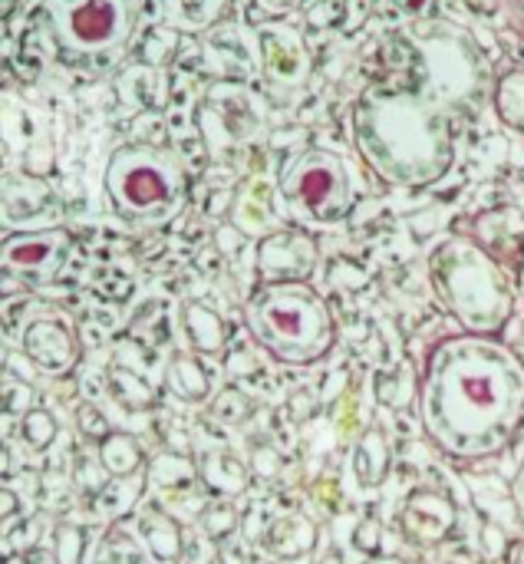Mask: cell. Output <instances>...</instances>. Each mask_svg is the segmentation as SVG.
Masks as SVG:
<instances>
[{
    "label": "cell",
    "instance_id": "13",
    "mask_svg": "<svg viewBox=\"0 0 524 564\" xmlns=\"http://www.w3.org/2000/svg\"><path fill=\"white\" fill-rule=\"evenodd\" d=\"M317 522L304 512H284L264 529V552L274 555L277 562H297L307 558L317 549Z\"/></svg>",
    "mask_w": 524,
    "mask_h": 564
},
{
    "label": "cell",
    "instance_id": "4",
    "mask_svg": "<svg viewBox=\"0 0 524 564\" xmlns=\"http://www.w3.org/2000/svg\"><path fill=\"white\" fill-rule=\"evenodd\" d=\"M244 327L268 357L287 367H310L337 344L327 301L304 281L258 288L244 304Z\"/></svg>",
    "mask_w": 524,
    "mask_h": 564
},
{
    "label": "cell",
    "instance_id": "14",
    "mask_svg": "<svg viewBox=\"0 0 524 564\" xmlns=\"http://www.w3.org/2000/svg\"><path fill=\"white\" fill-rule=\"evenodd\" d=\"M198 479L205 482L208 492H215L218 499H238L248 492L251 486V469L228 449L218 453H205L198 463Z\"/></svg>",
    "mask_w": 524,
    "mask_h": 564
},
{
    "label": "cell",
    "instance_id": "10",
    "mask_svg": "<svg viewBox=\"0 0 524 564\" xmlns=\"http://www.w3.org/2000/svg\"><path fill=\"white\" fill-rule=\"evenodd\" d=\"M317 264V245L304 231H277L258 248V271L264 284L304 281Z\"/></svg>",
    "mask_w": 524,
    "mask_h": 564
},
{
    "label": "cell",
    "instance_id": "12",
    "mask_svg": "<svg viewBox=\"0 0 524 564\" xmlns=\"http://www.w3.org/2000/svg\"><path fill=\"white\" fill-rule=\"evenodd\" d=\"M23 357L43 373H66L79 360V344L63 321H33L23 330Z\"/></svg>",
    "mask_w": 524,
    "mask_h": 564
},
{
    "label": "cell",
    "instance_id": "34",
    "mask_svg": "<svg viewBox=\"0 0 524 564\" xmlns=\"http://www.w3.org/2000/svg\"><path fill=\"white\" fill-rule=\"evenodd\" d=\"M76 423H79V430L89 436V440H106L109 436V423H106V416L96 410V406H83L79 410V416H76Z\"/></svg>",
    "mask_w": 524,
    "mask_h": 564
},
{
    "label": "cell",
    "instance_id": "20",
    "mask_svg": "<svg viewBox=\"0 0 524 564\" xmlns=\"http://www.w3.org/2000/svg\"><path fill=\"white\" fill-rule=\"evenodd\" d=\"M145 463V453L139 446V440L132 433H109L102 443H99V466L112 476V479H129L142 469Z\"/></svg>",
    "mask_w": 524,
    "mask_h": 564
},
{
    "label": "cell",
    "instance_id": "2",
    "mask_svg": "<svg viewBox=\"0 0 524 564\" xmlns=\"http://www.w3.org/2000/svg\"><path fill=\"white\" fill-rule=\"evenodd\" d=\"M357 145L390 185H429L452 165V129L419 89L370 93L357 106Z\"/></svg>",
    "mask_w": 524,
    "mask_h": 564
},
{
    "label": "cell",
    "instance_id": "32",
    "mask_svg": "<svg viewBox=\"0 0 524 564\" xmlns=\"http://www.w3.org/2000/svg\"><path fill=\"white\" fill-rule=\"evenodd\" d=\"M281 469H284V459H281V453L274 446H258L254 449V473L261 479H277Z\"/></svg>",
    "mask_w": 524,
    "mask_h": 564
},
{
    "label": "cell",
    "instance_id": "8",
    "mask_svg": "<svg viewBox=\"0 0 524 564\" xmlns=\"http://www.w3.org/2000/svg\"><path fill=\"white\" fill-rule=\"evenodd\" d=\"M3 274L20 281H50L69 258V235L63 228L7 235L3 238Z\"/></svg>",
    "mask_w": 524,
    "mask_h": 564
},
{
    "label": "cell",
    "instance_id": "1",
    "mask_svg": "<svg viewBox=\"0 0 524 564\" xmlns=\"http://www.w3.org/2000/svg\"><path fill=\"white\" fill-rule=\"evenodd\" d=\"M416 410L452 463L495 459L524 430V357L502 337H446L426 357Z\"/></svg>",
    "mask_w": 524,
    "mask_h": 564
},
{
    "label": "cell",
    "instance_id": "33",
    "mask_svg": "<svg viewBox=\"0 0 524 564\" xmlns=\"http://www.w3.org/2000/svg\"><path fill=\"white\" fill-rule=\"evenodd\" d=\"M317 413V397L310 393V390H294L291 397H287V416L294 420V423H304V420H310Z\"/></svg>",
    "mask_w": 524,
    "mask_h": 564
},
{
    "label": "cell",
    "instance_id": "17",
    "mask_svg": "<svg viewBox=\"0 0 524 564\" xmlns=\"http://www.w3.org/2000/svg\"><path fill=\"white\" fill-rule=\"evenodd\" d=\"M142 539H145V549L155 562H178L182 552H185V535H182V525L162 512V509H152L142 516Z\"/></svg>",
    "mask_w": 524,
    "mask_h": 564
},
{
    "label": "cell",
    "instance_id": "28",
    "mask_svg": "<svg viewBox=\"0 0 524 564\" xmlns=\"http://www.w3.org/2000/svg\"><path fill=\"white\" fill-rule=\"evenodd\" d=\"M195 476H198V469L188 466V463L178 459V456H159V459L152 463V479H155V486H162V489H188V486L195 482Z\"/></svg>",
    "mask_w": 524,
    "mask_h": 564
},
{
    "label": "cell",
    "instance_id": "29",
    "mask_svg": "<svg viewBox=\"0 0 524 564\" xmlns=\"http://www.w3.org/2000/svg\"><path fill=\"white\" fill-rule=\"evenodd\" d=\"M36 390L30 383H23L13 373H3V413L7 416H26L33 410Z\"/></svg>",
    "mask_w": 524,
    "mask_h": 564
},
{
    "label": "cell",
    "instance_id": "19",
    "mask_svg": "<svg viewBox=\"0 0 524 564\" xmlns=\"http://www.w3.org/2000/svg\"><path fill=\"white\" fill-rule=\"evenodd\" d=\"M109 380V393L116 397V403L129 413H145L159 406V387H152L145 377H139L129 367H109L106 373Z\"/></svg>",
    "mask_w": 524,
    "mask_h": 564
},
{
    "label": "cell",
    "instance_id": "18",
    "mask_svg": "<svg viewBox=\"0 0 524 564\" xmlns=\"http://www.w3.org/2000/svg\"><path fill=\"white\" fill-rule=\"evenodd\" d=\"M419 383H423V377L416 373V367L410 360H403L393 370H383L376 377L373 393H376V403L380 406H386V410H406V406H416Z\"/></svg>",
    "mask_w": 524,
    "mask_h": 564
},
{
    "label": "cell",
    "instance_id": "36",
    "mask_svg": "<svg viewBox=\"0 0 524 564\" xmlns=\"http://www.w3.org/2000/svg\"><path fill=\"white\" fill-rule=\"evenodd\" d=\"M17 558H20V564H59L56 552H50V549H30Z\"/></svg>",
    "mask_w": 524,
    "mask_h": 564
},
{
    "label": "cell",
    "instance_id": "31",
    "mask_svg": "<svg viewBox=\"0 0 524 564\" xmlns=\"http://www.w3.org/2000/svg\"><path fill=\"white\" fill-rule=\"evenodd\" d=\"M353 542H357V549L363 552V555H370V558H376L380 552H383V525H380V519H363L360 525H357V532H353Z\"/></svg>",
    "mask_w": 524,
    "mask_h": 564
},
{
    "label": "cell",
    "instance_id": "30",
    "mask_svg": "<svg viewBox=\"0 0 524 564\" xmlns=\"http://www.w3.org/2000/svg\"><path fill=\"white\" fill-rule=\"evenodd\" d=\"M83 549H86V532L76 525H59L56 539H53V552L59 564H79L83 562Z\"/></svg>",
    "mask_w": 524,
    "mask_h": 564
},
{
    "label": "cell",
    "instance_id": "25",
    "mask_svg": "<svg viewBox=\"0 0 524 564\" xmlns=\"http://www.w3.org/2000/svg\"><path fill=\"white\" fill-rule=\"evenodd\" d=\"M258 413V400L238 387H225L215 400H211V416L225 426H241Z\"/></svg>",
    "mask_w": 524,
    "mask_h": 564
},
{
    "label": "cell",
    "instance_id": "11",
    "mask_svg": "<svg viewBox=\"0 0 524 564\" xmlns=\"http://www.w3.org/2000/svg\"><path fill=\"white\" fill-rule=\"evenodd\" d=\"M469 235L489 251L495 254L512 274H518L524 261V212L515 205H499V208H485L472 218Z\"/></svg>",
    "mask_w": 524,
    "mask_h": 564
},
{
    "label": "cell",
    "instance_id": "15",
    "mask_svg": "<svg viewBox=\"0 0 524 564\" xmlns=\"http://www.w3.org/2000/svg\"><path fill=\"white\" fill-rule=\"evenodd\" d=\"M182 324H185V334H188L192 347H195L198 354H205V357H218V354H225L228 344H231V330H228V324L221 321V314L211 311V307L201 304V301H188V304L182 307Z\"/></svg>",
    "mask_w": 524,
    "mask_h": 564
},
{
    "label": "cell",
    "instance_id": "40",
    "mask_svg": "<svg viewBox=\"0 0 524 564\" xmlns=\"http://www.w3.org/2000/svg\"><path fill=\"white\" fill-rule=\"evenodd\" d=\"M324 564H343V555H340V552H330V555L324 558Z\"/></svg>",
    "mask_w": 524,
    "mask_h": 564
},
{
    "label": "cell",
    "instance_id": "16",
    "mask_svg": "<svg viewBox=\"0 0 524 564\" xmlns=\"http://www.w3.org/2000/svg\"><path fill=\"white\" fill-rule=\"evenodd\" d=\"M393 466V449H390V436L380 426H370L360 433L357 446H353V473L357 482L363 489H380L390 476Z\"/></svg>",
    "mask_w": 524,
    "mask_h": 564
},
{
    "label": "cell",
    "instance_id": "24",
    "mask_svg": "<svg viewBox=\"0 0 524 564\" xmlns=\"http://www.w3.org/2000/svg\"><path fill=\"white\" fill-rule=\"evenodd\" d=\"M225 0H165V20L182 30H201L218 20Z\"/></svg>",
    "mask_w": 524,
    "mask_h": 564
},
{
    "label": "cell",
    "instance_id": "23",
    "mask_svg": "<svg viewBox=\"0 0 524 564\" xmlns=\"http://www.w3.org/2000/svg\"><path fill=\"white\" fill-rule=\"evenodd\" d=\"M495 112L509 129L524 132V69H509L495 86Z\"/></svg>",
    "mask_w": 524,
    "mask_h": 564
},
{
    "label": "cell",
    "instance_id": "39",
    "mask_svg": "<svg viewBox=\"0 0 524 564\" xmlns=\"http://www.w3.org/2000/svg\"><path fill=\"white\" fill-rule=\"evenodd\" d=\"M505 564H524V539L512 542V545L505 549Z\"/></svg>",
    "mask_w": 524,
    "mask_h": 564
},
{
    "label": "cell",
    "instance_id": "41",
    "mask_svg": "<svg viewBox=\"0 0 524 564\" xmlns=\"http://www.w3.org/2000/svg\"><path fill=\"white\" fill-rule=\"evenodd\" d=\"M373 564H403V562H373Z\"/></svg>",
    "mask_w": 524,
    "mask_h": 564
},
{
    "label": "cell",
    "instance_id": "26",
    "mask_svg": "<svg viewBox=\"0 0 524 564\" xmlns=\"http://www.w3.org/2000/svg\"><path fill=\"white\" fill-rule=\"evenodd\" d=\"M56 433H59V423L50 410H40L33 406L26 416H20V440L33 449V453H43L56 443Z\"/></svg>",
    "mask_w": 524,
    "mask_h": 564
},
{
    "label": "cell",
    "instance_id": "22",
    "mask_svg": "<svg viewBox=\"0 0 524 564\" xmlns=\"http://www.w3.org/2000/svg\"><path fill=\"white\" fill-rule=\"evenodd\" d=\"M89 564H149V558L122 525H109L96 542Z\"/></svg>",
    "mask_w": 524,
    "mask_h": 564
},
{
    "label": "cell",
    "instance_id": "5",
    "mask_svg": "<svg viewBox=\"0 0 524 564\" xmlns=\"http://www.w3.org/2000/svg\"><path fill=\"white\" fill-rule=\"evenodd\" d=\"M112 208L135 225H162L185 198V172L168 152L122 149L106 172Z\"/></svg>",
    "mask_w": 524,
    "mask_h": 564
},
{
    "label": "cell",
    "instance_id": "9",
    "mask_svg": "<svg viewBox=\"0 0 524 564\" xmlns=\"http://www.w3.org/2000/svg\"><path fill=\"white\" fill-rule=\"evenodd\" d=\"M400 529H403V539L410 545L436 549V545H443V542H449L456 535L459 509L439 489H416L406 499L403 512H400Z\"/></svg>",
    "mask_w": 524,
    "mask_h": 564
},
{
    "label": "cell",
    "instance_id": "7",
    "mask_svg": "<svg viewBox=\"0 0 524 564\" xmlns=\"http://www.w3.org/2000/svg\"><path fill=\"white\" fill-rule=\"evenodd\" d=\"M46 13L73 50L116 46L132 30V0H53Z\"/></svg>",
    "mask_w": 524,
    "mask_h": 564
},
{
    "label": "cell",
    "instance_id": "21",
    "mask_svg": "<svg viewBox=\"0 0 524 564\" xmlns=\"http://www.w3.org/2000/svg\"><path fill=\"white\" fill-rule=\"evenodd\" d=\"M165 387L185 403H205L211 393L208 370L195 357H175L165 370Z\"/></svg>",
    "mask_w": 524,
    "mask_h": 564
},
{
    "label": "cell",
    "instance_id": "3",
    "mask_svg": "<svg viewBox=\"0 0 524 564\" xmlns=\"http://www.w3.org/2000/svg\"><path fill=\"white\" fill-rule=\"evenodd\" d=\"M429 281L439 304L466 334L502 337L515 317V274L472 235H449L433 248Z\"/></svg>",
    "mask_w": 524,
    "mask_h": 564
},
{
    "label": "cell",
    "instance_id": "35",
    "mask_svg": "<svg viewBox=\"0 0 524 564\" xmlns=\"http://www.w3.org/2000/svg\"><path fill=\"white\" fill-rule=\"evenodd\" d=\"M0 499H3V512H0V519H3V532L10 535V532H13V519H17V516H23V502L13 496V489H10V486H3V489H0Z\"/></svg>",
    "mask_w": 524,
    "mask_h": 564
},
{
    "label": "cell",
    "instance_id": "6",
    "mask_svg": "<svg viewBox=\"0 0 524 564\" xmlns=\"http://www.w3.org/2000/svg\"><path fill=\"white\" fill-rule=\"evenodd\" d=\"M281 195L287 208L314 225H337L353 208L347 165L327 149H307L284 162Z\"/></svg>",
    "mask_w": 524,
    "mask_h": 564
},
{
    "label": "cell",
    "instance_id": "38",
    "mask_svg": "<svg viewBox=\"0 0 524 564\" xmlns=\"http://www.w3.org/2000/svg\"><path fill=\"white\" fill-rule=\"evenodd\" d=\"M211 564H248V562H244V555H241V552H234V549H218V552H215V558H211Z\"/></svg>",
    "mask_w": 524,
    "mask_h": 564
},
{
    "label": "cell",
    "instance_id": "27",
    "mask_svg": "<svg viewBox=\"0 0 524 564\" xmlns=\"http://www.w3.org/2000/svg\"><path fill=\"white\" fill-rule=\"evenodd\" d=\"M198 529H201L205 539L225 542V539L234 535V529H238V509L228 506V502H215V506H208V509L198 516Z\"/></svg>",
    "mask_w": 524,
    "mask_h": 564
},
{
    "label": "cell",
    "instance_id": "37",
    "mask_svg": "<svg viewBox=\"0 0 524 564\" xmlns=\"http://www.w3.org/2000/svg\"><path fill=\"white\" fill-rule=\"evenodd\" d=\"M512 499H515V509L524 516V459L518 473H515V479H512Z\"/></svg>",
    "mask_w": 524,
    "mask_h": 564
}]
</instances>
